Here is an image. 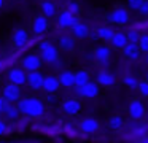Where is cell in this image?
<instances>
[{"label": "cell", "mask_w": 148, "mask_h": 143, "mask_svg": "<svg viewBox=\"0 0 148 143\" xmlns=\"http://www.w3.org/2000/svg\"><path fill=\"white\" fill-rule=\"evenodd\" d=\"M2 67H3V62H2V60H0V70H2Z\"/></svg>", "instance_id": "cell-38"}, {"label": "cell", "mask_w": 148, "mask_h": 143, "mask_svg": "<svg viewBox=\"0 0 148 143\" xmlns=\"http://www.w3.org/2000/svg\"><path fill=\"white\" fill-rule=\"evenodd\" d=\"M147 79H148V73H147Z\"/></svg>", "instance_id": "cell-40"}, {"label": "cell", "mask_w": 148, "mask_h": 143, "mask_svg": "<svg viewBox=\"0 0 148 143\" xmlns=\"http://www.w3.org/2000/svg\"><path fill=\"white\" fill-rule=\"evenodd\" d=\"M21 65L27 70V72H35V70H40L43 65V59L40 54L37 53H29L27 56H24Z\"/></svg>", "instance_id": "cell-5"}, {"label": "cell", "mask_w": 148, "mask_h": 143, "mask_svg": "<svg viewBox=\"0 0 148 143\" xmlns=\"http://www.w3.org/2000/svg\"><path fill=\"white\" fill-rule=\"evenodd\" d=\"M11 40H13V44L16 48H24L29 41V32L24 27H18L14 29L13 35H11Z\"/></svg>", "instance_id": "cell-15"}, {"label": "cell", "mask_w": 148, "mask_h": 143, "mask_svg": "<svg viewBox=\"0 0 148 143\" xmlns=\"http://www.w3.org/2000/svg\"><path fill=\"white\" fill-rule=\"evenodd\" d=\"M100 94V84L97 81H88L83 86H75V95L81 99H96Z\"/></svg>", "instance_id": "cell-3"}, {"label": "cell", "mask_w": 148, "mask_h": 143, "mask_svg": "<svg viewBox=\"0 0 148 143\" xmlns=\"http://www.w3.org/2000/svg\"><path fill=\"white\" fill-rule=\"evenodd\" d=\"M96 81L99 83L100 86H103V88H112L116 83V78H115V75H112V73L107 72V70H100L96 76Z\"/></svg>", "instance_id": "cell-17"}, {"label": "cell", "mask_w": 148, "mask_h": 143, "mask_svg": "<svg viewBox=\"0 0 148 143\" xmlns=\"http://www.w3.org/2000/svg\"><path fill=\"white\" fill-rule=\"evenodd\" d=\"M123 126H124V119L121 116H112L108 119V127L112 130H119L123 129Z\"/></svg>", "instance_id": "cell-26"}, {"label": "cell", "mask_w": 148, "mask_h": 143, "mask_svg": "<svg viewBox=\"0 0 148 143\" xmlns=\"http://www.w3.org/2000/svg\"><path fill=\"white\" fill-rule=\"evenodd\" d=\"M19 113H21V111H19V108H18V105H16V107H11V105H10V107H8L7 108V111H5V116H7L8 118V119H18V118H19Z\"/></svg>", "instance_id": "cell-28"}, {"label": "cell", "mask_w": 148, "mask_h": 143, "mask_svg": "<svg viewBox=\"0 0 148 143\" xmlns=\"http://www.w3.org/2000/svg\"><path fill=\"white\" fill-rule=\"evenodd\" d=\"M59 49L61 48L56 46L53 41H42V43L38 44V54L42 56L43 62L45 64H56L59 60Z\"/></svg>", "instance_id": "cell-2"}, {"label": "cell", "mask_w": 148, "mask_h": 143, "mask_svg": "<svg viewBox=\"0 0 148 143\" xmlns=\"http://www.w3.org/2000/svg\"><path fill=\"white\" fill-rule=\"evenodd\" d=\"M40 10H42V13L46 18H54L56 16V5L51 0H43V2L40 3Z\"/></svg>", "instance_id": "cell-23"}, {"label": "cell", "mask_w": 148, "mask_h": 143, "mask_svg": "<svg viewBox=\"0 0 148 143\" xmlns=\"http://www.w3.org/2000/svg\"><path fill=\"white\" fill-rule=\"evenodd\" d=\"M27 73H29V72H27L23 65H21V67H13V68L8 72V81L16 83V84L23 86V84H26V83H27Z\"/></svg>", "instance_id": "cell-8"}, {"label": "cell", "mask_w": 148, "mask_h": 143, "mask_svg": "<svg viewBox=\"0 0 148 143\" xmlns=\"http://www.w3.org/2000/svg\"><path fill=\"white\" fill-rule=\"evenodd\" d=\"M45 102L38 97H26L18 100V108L23 114L29 118H34V119H38L45 114Z\"/></svg>", "instance_id": "cell-1"}, {"label": "cell", "mask_w": 148, "mask_h": 143, "mask_svg": "<svg viewBox=\"0 0 148 143\" xmlns=\"http://www.w3.org/2000/svg\"><path fill=\"white\" fill-rule=\"evenodd\" d=\"M21 86L16 84V83H8V84L3 86V89H2V95H3L5 99H7L8 102H18L21 100Z\"/></svg>", "instance_id": "cell-7"}, {"label": "cell", "mask_w": 148, "mask_h": 143, "mask_svg": "<svg viewBox=\"0 0 148 143\" xmlns=\"http://www.w3.org/2000/svg\"><path fill=\"white\" fill-rule=\"evenodd\" d=\"M43 81H45V76H43V73L40 72V70L27 73V84H29V88L34 89V91L43 89Z\"/></svg>", "instance_id": "cell-13"}, {"label": "cell", "mask_w": 148, "mask_h": 143, "mask_svg": "<svg viewBox=\"0 0 148 143\" xmlns=\"http://www.w3.org/2000/svg\"><path fill=\"white\" fill-rule=\"evenodd\" d=\"M142 3H143V0H127V8L131 11H138Z\"/></svg>", "instance_id": "cell-32"}, {"label": "cell", "mask_w": 148, "mask_h": 143, "mask_svg": "<svg viewBox=\"0 0 148 143\" xmlns=\"http://www.w3.org/2000/svg\"><path fill=\"white\" fill-rule=\"evenodd\" d=\"M46 102H48V103H54L56 102V97L53 95V92H48V95H46Z\"/></svg>", "instance_id": "cell-36"}, {"label": "cell", "mask_w": 148, "mask_h": 143, "mask_svg": "<svg viewBox=\"0 0 148 143\" xmlns=\"http://www.w3.org/2000/svg\"><path fill=\"white\" fill-rule=\"evenodd\" d=\"M138 94L142 95V97H148V79L145 78L143 81L138 83V88H137Z\"/></svg>", "instance_id": "cell-31"}, {"label": "cell", "mask_w": 148, "mask_h": 143, "mask_svg": "<svg viewBox=\"0 0 148 143\" xmlns=\"http://www.w3.org/2000/svg\"><path fill=\"white\" fill-rule=\"evenodd\" d=\"M127 38H129V41H138V38H140V34H138L135 29H131V30L127 32Z\"/></svg>", "instance_id": "cell-33"}, {"label": "cell", "mask_w": 148, "mask_h": 143, "mask_svg": "<svg viewBox=\"0 0 148 143\" xmlns=\"http://www.w3.org/2000/svg\"><path fill=\"white\" fill-rule=\"evenodd\" d=\"M62 111H64L67 116H77L78 113L81 111V102L78 100V99H65L64 102H62Z\"/></svg>", "instance_id": "cell-10"}, {"label": "cell", "mask_w": 148, "mask_h": 143, "mask_svg": "<svg viewBox=\"0 0 148 143\" xmlns=\"http://www.w3.org/2000/svg\"><path fill=\"white\" fill-rule=\"evenodd\" d=\"M58 46L62 51H73L75 49V37H69V35H62L58 41Z\"/></svg>", "instance_id": "cell-22"}, {"label": "cell", "mask_w": 148, "mask_h": 143, "mask_svg": "<svg viewBox=\"0 0 148 143\" xmlns=\"http://www.w3.org/2000/svg\"><path fill=\"white\" fill-rule=\"evenodd\" d=\"M123 54H124L126 59L129 60H138L140 59V54H143L140 51V46H138V41H129L124 48H123Z\"/></svg>", "instance_id": "cell-14"}, {"label": "cell", "mask_w": 148, "mask_h": 143, "mask_svg": "<svg viewBox=\"0 0 148 143\" xmlns=\"http://www.w3.org/2000/svg\"><path fill=\"white\" fill-rule=\"evenodd\" d=\"M127 113L132 119H142L145 114V105L140 99H134L127 105Z\"/></svg>", "instance_id": "cell-9"}, {"label": "cell", "mask_w": 148, "mask_h": 143, "mask_svg": "<svg viewBox=\"0 0 148 143\" xmlns=\"http://www.w3.org/2000/svg\"><path fill=\"white\" fill-rule=\"evenodd\" d=\"M3 5H5V0H0V10L3 8Z\"/></svg>", "instance_id": "cell-37"}, {"label": "cell", "mask_w": 148, "mask_h": 143, "mask_svg": "<svg viewBox=\"0 0 148 143\" xmlns=\"http://www.w3.org/2000/svg\"><path fill=\"white\" fill-rule=\"evenodd\" d=\"M80 127H81V130H83L84 133H94V132L99 130L100 124H99V121L94 119V118H84V119L80 122Z\"/></svg>", "instance_id": "cell-19"}, {"label": "cell", "mask_w": 148, "mask_h": 143, "mask_svg": "<svg viewBox=\"0 0 148 143\" xmlns=\"http://www.w3.org/2000/svg\"><path fill=\"white\" fill-rule=\"evenodd\" d=\"M59 79H61V84L64 86V88H75V72L64 70V72L59 75Z\"/></svg>", "instance_id": "cell-21"}, {"label": "cell", "mask_w": 148, "mask_h": 143, "mask_svg": "<svg viewBox=\"0 0 148 143\" xmlns=\"http://www.w3.org/2000/svg\"><path fill=\"white\" fill-rule=\"evenodd\" d=\"M0 114H2V113H0Z\"/></svg>", "instance_id": "cell-41"}, {"label": "cell", "mask_w": 148, "mask_h": 143, "mask_svg": "<svg viewBox=\"0 0 148 143\" xmlns=\"http://www.w3.org/2000/svg\"><path fill=\"white\" fill-rule=\"evenodd\" d=\"M7 130H8V126H7V124H5L2 119H0V137L5 135V133H8Z\"/></svg>", "instance_id": "cell-35"}, {"label": "cell", "mask_w": 148, "mask_h": 143, "mask_svg": "<svg viewBox=\"0 0 148 143\" xmlns=\"http://www.w3.org/2000/svg\"><path fill=\"white\" fill-rule=\"evenodd\" d=\"M77 22H78L77 14H72L69 10L59 13V16H58V25L62 27V29H72Z\"/></svg>", "instance_id": "cell-11"}, {"label": "cell", "mask_w": 148, "mask_h": 143, "mask_svg": "<svg viewBox=\"0 0 148 143\" xmlns=\"http://www.w3.org/2000/svg\"><path fill=\"white\" fill-rule=\"evenodd\" d=\"M147 64H148V54H147Z\"/></svg>", "instance_id": "cell-39"}, {"label": "cell", "mask_w": 148, "mask_h": 143, "mask_svg": "<svg viewBox=\"0 0 148 143\" xmlns=\"http://www.w3.org/2000/svg\"><path fill=\"white\" fill-rule=\"evenodd\" d=\"M112 46H107V44H100L94 49V59L100 64L102 67H108L110 59H112Z\"/></svg>", "instance_id": "cell-6"}, {"label": "cell", "mask_w": 148, "mask_h": 143, "mask_svg": "<svg viewBox=\"0 0 148 143\" xmlns=\"http://www.w3.org/2000/svg\"><path fill=\"white\" fill-rule=\"evenodd\" d=\"M108 43H110V46H112L113 49H123V48L129 43L127 34H124V32H121V30H116L115 35L112 37V40H110Z\"/></svg>", "instance_id": "cell-16"}, {"label": "cell", "mask_w": 148, "mask_h": 143, "mask_svg": "<svg viewBox=\"0 0 148 143\" xmlns=\"http://www.w3.org/2000/svg\"><path fill=\"white\" fill-rule=\"evenodd\" d=\"M138 83L140 81H138L135 76H132V75H126L124 78H123V84H124L126 88H129V89H137Z\"/></svg>", "instance_id": "cell-27"}, {"label": "cell", "mask_w": 148, "mask_h": 143, "mask_svg": "<svg viewBox=\"0 0 148 143\" xmlns=\"http://www.w3.org/2000/svg\"><path fill=\"white\" fill-rule=\"evenodd\" d=\"M138 46H140V51L143 54H148V34L140 35V38H138Z\"/></svg>", "instance_id": "cell-29"}, {"label": "cell", "mask_w": 148, "mask_h": 143, "mask_svg": "<svg viewBox=\"0 0 148 143\" xmlns=\"http://www.w3.org/2000/svg\"><path fill=\"white\" fill-rule=\"evenodd\" d=\"M131 10L124 8V6H116L115 10H112L108 14V21L115 25H126L129 21H131Z\"/></svg>", "instance_id": "cell-4"}, {"label": "cell", "mask_w": 148, "mask_h": 143, "mask_svg": "<svg viewBox=\"0 0 148 143\" xmlns=\"http://www.w3.org/2000/svg\"><path fill=\"white\" fill-rule=\"evenodd\" d=\"M138 13H140L142 16H148V0H143V3H142L140 8H138Z\"/></svg>", "instance_id": "cell-34"}, {"label": "cell", "mask_w": 148, "mask_h": 143, "mask_svg": "<svg viewBox=\"0 0 148 143\" xmlns=\"http://www.w3.org/2000/svg\"><path fill=\"white\" fill-rule=\"evenodd\" d=\"M67 10L72 13V14H80V11H81V6H80V3L78 2H75V0H72V2H69L67 3Z\"/></svg>", "instance_id": "cell-30"}, {"label": "cell", "mask_w": 148, "mask_h": 143, "mask_svg": "<svg viewBox=\"0 0 148 143\" xmlns=\"http://www.w3.org/2000/svg\"><path fill=\"white\" fill-rule=\"evenodd\" d=\"M61 86L62 84L59 76H53V75L45 76V81H43V91L45 92H56Z\"/></svg>", "instance_id": "cell-18"}, {"label": "cell", "mask_w": 148, "mask_h": 143, "mask_svg": "<svg viewBox=\"0 0 148 143\" xmlns=\"http://www.w3.org/2000/svg\"><path fill=\"white\" fill-rule=\"evenodd\" d=\"M116 30H113V27H110V25H102V27L97 29V34H99V38L103 41H110L112 40V37L115 35Z\"/></svg>", "instance_id": "cell-24"}, {"label": "cell", "mask_w": 148, "mask_h": 143, "mask_svg": "<svg viewBox=\"0 0 148 143\" xmlns=\"http://www.w3.org/2000/svg\"><path fill=\"white\" fill-rule=\"evenodd\" d=\"M48 19L49 18H46L45 14H38V16H35L34 18V21H32V32L35 35H43L46 30H48V27H49V22H48Z\"/></svg>", "instance_id": "cell-12"}, {"label": "cell", "mask_w": 148, "mask_h": 143, "mask_svg": "<svg viewBox=\"0 0 148 143\" xmlns=\"http://www.w3.org/2000/svg\"><path fill=\"white\" fill-rule=\"evenodd\" d=\"M70 32H72V35H73L75 38H78V40H83V38L89 37V34H91L89 27H88L86 24H83V22H80V21L70 29Z\"/></svg>", "instance_id": "cell-20"}, {"label": "cell", "mask_w": 148, "mask_h": 143, "mask_svg": "<svg viewBox=\"0 0 148 143\" xmlns=\"http://www.w3.org/2000/svg\"><path fill=\"white\" fill-rule=\"evenodd\" d=\"M88 81H91V79H89V73L86 70H77L75 72V86H83Z\"/></svg>", "instance_id": "cell-25"}]
</instances>
